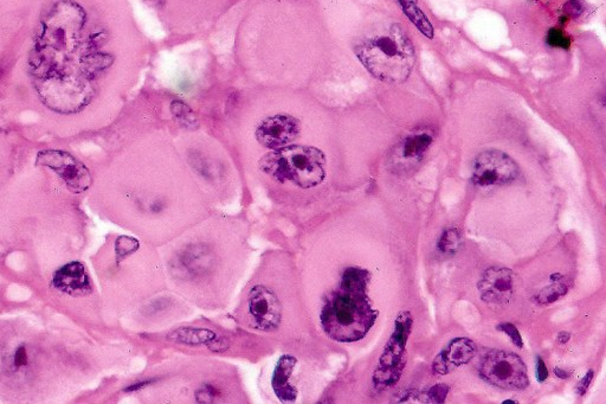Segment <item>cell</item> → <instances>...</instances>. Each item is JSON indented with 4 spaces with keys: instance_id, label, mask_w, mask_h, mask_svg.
I'll return each instance as SVG.
<instances>
[{
    "instance_id": "obj_6",
    "label": "cell",
    "mask_w": 606,
    "mask_h": 404,
    "mask_svg": "<svg viewBox=\"0 0 606 404\" xmlns=\"http://www.w3.org/2000/svg\"><path fill=\"white\" fill-rule=\"evenodd\" d=\"M36 164L52 170L73 194H81L88 190L93 182L89 170L68 152L58 150L41 151L36 158Z\"/></svg>"
},
{
    "instance_id": "obj_25",
    "label": "cell",
    "mask_w": 606,
    "mask_h": 404,
    "mask_svg": "<svg viewBox=\"0 0 606 404\" xmlns=\"http://www.w3.org/2000/svg\"><path fill=\"white\" fill-rule=\"evenodd\" d=\"M584 11V6L580 1L578 0H570L568 1L566 4L564 5V12L568 15V17H575L580 16Z\"/></svg>"
},
{
    "instance_id": "obj_17",
    "label": "cell",
    "mask_w": 606,
    "mask_h": 404,
    "mask_svg": "<svg viewBox=\"0 0 606 404\" xmlns=\"http://www.w3.org/2000/svg\"><path fill=\"white\" fill-rule=\"evenodd\" d=\"M410 22L428 38H433V27L428 17L418 6L417 0H397Z\"/></svg>"
},
{
    "instance_id": "obj_12",
    "label": "cell",
    "mask_w": 606,
    "mask_h": 404,
    "mask_svg": "<svg viewBox=\"0 0 606 404\" xmlns=\"http://www.w3.org/2000/svg\"><path fill=\"white\" fill-rule=\"evenodd\" d=\"M52 286L69 296H85L92 291L89 276L85 266L78 261H73L58 268L52 276Z\"/></svg>"
},
{
    "instance_id": "obj_8",
    "label": "cell",
    "mask_w": 606,
    "mask_h": 404,
    "mask_svg": "<svg viewBox=\"0 0 606 404\" xmlns=\"http://www.w3.org/2000/svg\"><path fill=\"white\" fill-rule=\"evenodd\" d=\"M247 315L256 330H276L281 323V303L277 296L266 286L256 284L247 298Z\"/></svg>"
},
{
    "instance_id": "obj_26",
    "label": "cell",
    "mask_w": 606,
    "mask_h": 404,
    "mask_svg": "<svg viewBox=\"0 0 606 404\" xmlns=\"http://www.w3.org/2000/svg\"><path fill=\"white\" fill-rule=\"evenodd\" d=\"M593 375H595L593 371L590 370V371L584 376L583 380H582V381L578 383V385H577V393H578L579 396H585V394L587 393V389H589L591 383H592V380H593Z\"/></svg>"
},
{
    "instance_id": "obj_7",
    "label": "cell",
    "mask_w": 606,
    "mask_h": 404,
    "mask_svg": "<svg viewBox=\"0 0 606 404\" xmlns=\"http://www.w3.org/2000/svg\"><path fill=\"white\" fill-rule=\"evenodd\" d=\"M302 131V122L298 117L288 112H275L273 115L263 117L256 127V140L263 147H283L296 140Z\"/></svg>"
},
{
    "instance_id": "obj_24",
    "label": "cell",
    "mask_w": 606,
    "mask_h": 404,
    "mask_svg": "<svg viewBox=\"0 0 606 404\" xmlns=\"http://www.w3.org/2000/svg\"><path fill=\"white\" fill-rule=\"evenodd\" d=\"M498 331H501L503 333H506L510 339H512V342H514V345L519 347V349H522L524 347V342H522V337L519 330H517V327L514 326L513 324L510 323H501L500 325H498L496 327Z\"/></svg>"
},
{
    "instance_id": "obj_16",
    "label": "cell",
    "mask_w": 606,
    "mask_h": 404,
    "mask_svg": "<svg viewBox=\"0 0 606 404\" xmlns=\"http://www.w3.org/2000/svg\"><path fill=\"white\" fill-rule=\"evenodd\" d=\"M216 333L213 331L205 329H194V327H182L171 332L167 338L174 342H182L189 345L198 344H211L216 339Z\"/></svg>"
},
{
    "instance_id": "obj_14",
    "label": "cell",
    "mask_w": 606,
    "mask_h": 404,
    "mask_svg": "<svg viewBox=\"0 0 606 404\" xmlns=\"http://www.w3.org/2000/svg\"><path fill=\"white\" fill-rule=\"evenodd\" d=\"M179 266L189 275H201L210 266V253L203 245L189 247L179 257Z\"/></svg>"
},
{
    "instance_id": "obj_2",
    "label": "cell",
    "mask_w": 606,
    "mask_h": 404,
    "mask_svg": "<svg viewBox=\"0 0 606 404\" xmlns=\"http://www.w3.org/2000/svg\"><path fill=\"white\" fill-rule=\"evenodd\" d=\"M360 62L375 78L387 83H402L416 62L412 42L399 24L365 39L356 47Z\"/></svg>"
},
{
    "instance_id": "obj_32",
    "label": "cell",
    "mask_w": 606,
    "mask_h": 404,
    "mask_svg": "<svg viewBox=\"0 0 606 404\" xmlns=\"http://www.w3.org/2000/svg\"><path fill=\"white\" fill-rule=\"evenodd\" d=\"M561 277H563V276H561V274H558V273H556V274H552V275H551V280H559V279H561Z\"/></svg>"
},
{
    "instance_id": "obj_10",
    "label": "cell",
    "mask_w": 606,
    "mask_h": 404,
    "mask_svg": "<svg viewBox=\"0 0 606 404\" xmlns=\"http://www.w3.org/2000/svg\"><path fill=\"white\" fill-rule=\"evenodd\" d=\"M477 354V346L471 339L459 337L452 339L440 354L433 359V371L435 375L445 376L468 364Z\"/></svg>"
},
{
    "instance_id": "obj_9",
    "label": "cell",
    "mask_w": 606,
    "mask_h": 404,
    "mask_svg": "<svg viewBox=\"0 0 606 404\" xmlns=\"http://www.w3.org/2000/svg\"><path fill=\"white\" fill-rule=\"evenodd\" d=\"M477 288L484 303L507 305L514 296L515 275L510 269L491 267L483 273Z\"/></svg>"
},
{
    "instance_id": "obj_34",
    "label": "cell",
    "mask_w": 606,
    "mask_h": 404,
    "mask_svg": "<svg viewBox=\"0 0 606 404\" xmlns=\"http://www.w3.org/2000/svg\"><path fill=\"white\" fill-rule=\"evenodd\" d=\"M502 403H503V404H508V403L515 404V403H517V401H514V400H507V401H503V402H502Z\"/></svg>"
},
{
    "instance_id": "obj_18",
    "label": "cell",
    "mask_w": 606,
    "mask_h": 404,
    "mask_svg": "<svg viewBox=\"0 0 606 404\" xmlns=\"http://www.w3.org/2000/svg\"><path fill=\"white\" fill-rule=\"evenodd\" d=\"M405 364L406 361H403L396 366H379L378 369L375 370V373H373V378H372L373 388L378 391H384V390L397 384L402 377Z\"/></svg>"
},
{
    "instance_id": "obj_15",
    "label": "cell",
    "mask_w": 606,
    "mask_h": 404,
    "mask_svg": "<svg viewBox=\"0 0 606 404\" xmlns=\"http://www.w3.org/2000/svg\"><path fill=\"white\" fill-rule=\"evenodd\" d=\"M431 144H433V136L428 133L413 134L407 136L405 140L403 141L399 147V153L404 160L418 161L421 157L424 156L425 152L428 151Z\"/></svg>"
},
{
    "instance_id": "obj_27",
    "label": "cell",
    "mask_w": 606,
    "mask_h": 404,
    "mask_svg": "<svg viewBox=\"0 0 606 404\" xmlns=\"http://www.w3.org/2000/svg\"><path fill=\"white\" fill-rule=\"evenodd\" d=\"M535 375H537V380L539 382H544L547 378H549V369H547V366L544 364V361H542V358L537 357V370H535Z\"/></svg>"
},
{
    "instance_id": "obj_22",
    "label": "cell",
    "mask_w": 606,
    "mask_h": 404,
    "mask_svg": "<svg viewBox=\"0 0 606 404\" xmlns=\"http://www.w3.org/2000/svg\"><path fill=\"white\" fill-rule=\"evenodd\" d=\"M449 394V385L440 384L433 385L431 388L428 389L425 391L424 395H421V402L426 403H445Z\"/></svg>"
},
{
    "instance_id": "obj_21",
    "label": "cell",
    "mask_w": 606,
    "mask_h": 404,
    "mask_svg": "<svg viewBox=\"0 0 606 404\" xmlns=\"http://www.w3.org/2000/svg\"><path fill=\"white\" fill-rule=\"evenodd\" d=\"M139 248V241L136 238L121 236L115 242V253L117 261L124 260Z\"/></svg>"
},
{
    "instance_id": "obj_19",
    "label": "cell",
    "mask_w": 606,
    "mask_h": 404,
    "mask_svg": "<svg viewBox=\"0 0 606 404\" xmlns=\"http://www.w3.org/2000/svg\"><path fill=\"white\" fill-rule=\"evenodd\" d=\"M561 279L553 281L552 284H549L538 293L537 296H535V301H537L538 305L549 306L568 294L571 284H568V281H563Z\"/></svg>"
},
{
    "instance_id": "obj_5",
    "label": "cell",
    "mask_w": 606,
    "mask_h": 404,
    "mask_svg": "<svg viewBox=\"0 0 606 404\" xmlns=\"http://www.w3.org/2000/svg\"><path fill=\"white\" fill-rule=\"evenodd\" d=\"M519 175L520 168L508 154L498 150H489L476 157L471 179L476 187H501L513 183Z\"/></svg>"
},
{
    "instance_id": "obj_20",
    "label": "cell",
    "mask_w": 606,
    "mask_h": 404,
    "mask_svg": "<svg viewBox=\"0 0 606 404\" xmlns=\"http://www.w3.org/2000/svg\"><path fill=\"white\" fill-rule=\"evenodd\" d=\"M460 245L461 236L459 230L456 228H449L440 235L438 243H437V248L442 254L454 255L460 248Z\"/></svg>"
},
{
    "instance_id": "obj_3",
    "label": "cell",
    "mask_w": 606,
    "mask_h": 404,
    "mask_svg": "<svg viewBox=\"0 0 606 404\" xmlns=\"http://www.w3.org/2000/svg\"><path fill=\"white\" fill-rule=\"evenodd\" d=\"M259 170L278 183H290L302 190L320 185L326 178L327 159L324 152L307 145L275 148L259 160Z\"/></svg>"
},
{
    "instance_id": "obj_30",
    "label": "cell",
    "mask_w": 606,
    "mask_h": 404,
    "mask_svg": "<svg viewBox=\"0 0 606 404\" xmlns=\"http://www.w3.org/2000/svg\"><path fill=\"white\" fill-rule=\"evenodd\" d=\"M151 381L143 382V383H139V384H134L129 387V388L126 389V391L128 393H131V391H136V390H139V389L143 388V387H146V385L150 384Z\"/></svg>"
},
{
    "instance_id": "obj_13",
    "label": "cell",
    "mask_w": 606,
    "mask_h": 404,
    "mask_svg": "<svg viewBox=\"0 0 606 404\" xmlns=\"http://www.w3.org/2000/svg\"><path fill=\"white\" fill-rule=\"evenodd\" d=\"M296 363V358L290 354H283L282 357L278 359L273 373L271 387L276 397L283 403H289L298 398V390L294 385L290 384L289 382Z\"/></svg>"
},
{
    "instance_id": "obj_4",
    "label": "cell",
    "mask_w": 606,
    "mask_h": 404,
    "mask_svg": "<svg viewBox=\"0 0 606 404\" xmlns=\"http://www.w3.org/2000/svg\"><path fill=\"white\" fill-rule=\"evenodd\" d=\"M479 373L483 381L498 389L517 391L529 384L525 361L517 354L505 350H489L479 359Z\"/></svg>"
},
{
    "instance_id": "obj_28",
    "label": "cell",
    "mask_w": 606,
    "mask_h": 404,
    "mask_svg": "<svg viewBox=\"0 0 606 404\" xmlns=\"http://www.w3.org/2000/svg\"><path fill=\"white\" fill-rule=\"evenodd\" d=\"M13 361H15V366H16V368H22V366H27V352L24 346H20V347L17 349L16 354H15V358H13Z\"/></svg>"
},
{
    "instance_id": "obj_1",
    "label": "cell",
    "mask_w": 606,
    "mask_h": 404,
    "mask_svg": "<svg viewBox=\"0 0 606 404\" xmlns=\"http://www.w3.org/2000/svg\"><path fill=\"white\" fill-rule=\"evenodd\" d=\"M370 273L358 267L345 269L339 287L332 291L321 312V325L329 338L340 342H358L378 318L367 296Z\"/></svg>"
},
{
    "instance_id": "obj_23",
    "label": "cell",
    "mask_w": 606,
    "mask_h": 404,
    "mask_svg": "<svg viewBox=\"0 0 606 404\" xmlns=\"http://www.w3.org/2000/svg\"><path fill=\"white\" fill-rule=\"evenodd\" d=\"M547 43L552 47L563 48V49H568L571 41L568 37L558 30V29H551L547 34Z\"/></svg>"
},
{
    "instance_id": "obj_11",
    "label": "cell",
    "mask_w": 606,
    "mask_h": 404,
    "mask_svg": "<svg viewBox=\"0 0 606 404\" xmlns=\"http://www.w3.org/2000/svg\"><path fill=\"white\" fill-rule=\"evenodd\" d=\"M413 319L409 311L401 312L394 322V332L382 351L379 366H396L405 361V350L412 330Z\"/></svg>"
},
{
    "instance_id": "obj_33",
    "label": "cell",
    "mask_w": 606,
    "mask_h": 404,
    "mask_svg": "<svg viewBox=\"0 0 606 404\" xmlns=\"http://www.w3.org/2000/svg\"><path fill=\"white\" fill-rule=\"evenodd\" d=\"M147 3H150L152 5H159L161 4L162 0H146Z\"/></svg>"
},
{
    "instance_id": "obj_31",
    "label": "cell",
    "mask_w": 606,
    "mask_h": 404,
    "mask_svg": "<svg viewBox=\"0 0 606 404\" xmlns=\"http://www.w3.org/2000/svg\"><path fill=\"white\" fill-rule=\"evenodd\" d=\"M554 373H556V377H559L560 380H566L568 377V373L565 370L559 369V368L554 369Z\"/></svg>"
},
{
    "instance_id": "obj_29",
    "label": "cell",
    "mask_w": 606,
    "mask_h": 404,
    "mask_svg": "<svg viewBox=\"0 0 606 404\" xmlns=\"http://www.w3.org/2000/svg\"><path fill=\"white\" fill-rule=\"evenodd\" d=\"M558 342L559 344H566V342H570V339H571V333H568V332H560L558 334Z\"/></svg>"
}]
</instances>
